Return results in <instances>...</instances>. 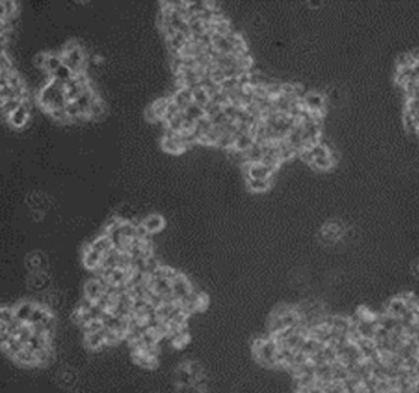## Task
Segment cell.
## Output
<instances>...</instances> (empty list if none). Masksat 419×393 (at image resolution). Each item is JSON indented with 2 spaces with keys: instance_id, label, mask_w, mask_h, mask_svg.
Returning <instances> with one entry per match:
<instances>
[{
  "instance_id": "21",
  "label": "cell",
  "mask_w": 419,
  "mask_h": 393,
  "mask_svg": "<svg viewBox=\"0 0 419 393\" xmlns=\"http://www.w3.org/2000/svg\"><path fill=\"white\" fill-rule=\"evenodd\" d=\"M49 77H51V79L57 80V81H59L61 84H63L64 86H66L67 82L74 78V73H73L67 66L62 64V66L59 67L57 70H54Z\"/></svg>"
},
{
  "instance_id": "40",
  "label": "cell",
  "mask_w": 419,
  "mask_h": 393,
  "mask_svg": "<svg viewBox=\"0 0 419 393\" xmlns=\"http://www.w3.org/2000/svg\"><path fill=\"white\" fill-rule=\"evenodd\" d=\"M145 117H147V119L149 122H158L159 121L158 117H156V114L154 112V109H153V107H152V105H150L149 107H147V109H145Z\"/></svg>"
},
{
  "instance_id": "15",
  "label": "cell",
  "mask_w": 419,
  "mask_h": 393,
  "mask_svg": "<svg viewBox=\"0 0 419 393\" xmlns=\"http://www.w3.org/2000/svg\"><path fill=\"white\" fill-rule=\"evenodd\" d=\"M142 223L144 224V226L148 229L150 234L159 233L160 230H163L164 225H165V220H164V218L160 214L148 215V217L143 219Z\"/></svg>"
},
{
  "instance_id": "30",
  "label": "cell",
  "mask_w": 419,
  "mask_h": 393,
  "mask_svg": "<svg viewBox=\"0 0 419 393\" xmlns=\"http://www.w3.org/2000/svg\"><path fill=\"white\" fill-rule=\"evenodd\" d=\"M103 328H105V324H103V322L101 321V319H92L90 323L85 324L84 327H82V332H83V334L86 335V334H90V333L100 332V330H102Z\"/></svg>"
},
{
  "instance_id": "19",
  "label": "cell",
  "mask_w": 419,
  "mask_h": 393,
  "mask_svg": "<svg viewBox=\"0 0 419 393\" xmlns=\"http://www.w3.org/2000/svg\"><path fill=\"white\" fill-rule=\"evenodd\" d=\"M91 248L95 249V251L100 252L101 254H106L108 251H111L113 248V244L110 240L107 235H100L95 238L92 242H91Z\"/></svg>"
},
{
  "instance_id": "27",
  "label": "cell",
  "mask_w": 419,
  "mask_h": 393,
  "mask_svg": "<svg viewBox=\"0 0 419 393\" xmlns=\"http://www.w3.org/2000/svg\"><path fill=\"white\" fill-rule=\"evenodd\" d=\"M184 113L187 114V116L189 117V118L194 119V121H198V119L202 118V117L205 116V112H204V108L202 107V106L197 105V103L192 102L191 105L187 106L186 108L183 109Z\"/></svg>"
},
{
  "instance_id": "3",
  "label": "cell",
  "mask_w": 419,
  "mask_h": 393,
  "mask_svg": "<svg viewBox=\"0 0 419 393\" xmlns=\"http://www.w3.org/2000/svg\"><path fill=\"white\" fill-rule=\"evenodd\" d=\"M30 109H31V102L30 98L27 100H23L21 106L14 112V113L10 116L9 118V124L12 127V128H23L26 126V123L28 122V118H30Z\"/></svg>"
},
{
  "instance_id": "23",
  "label": "cell",
  "mask_w": 419,
  "mask_h": 393,
  "mask_svg": "<svg viewBox=\"0 0 419 393\" xmlns=\"http://www.w3.org/2000/svg\"><path fill=\"white\" fill-rule=\"evenodd\" d=\"M170 98H166V97H161V98H158V100H155L154 102L152 103V107L154 109L156 117H158L159 121H163L164 117H165L166 112H168V103H170Z\"/></svg>"
},
{
  "instance_id": "26",
  "label": "cell",
  "mask_w": 419,
  "mask_h": 393,
  "mask_svg": "<svg viewBox=\"0 0 419 393\" xmlns=\"http://www.w3.org/2000/svg\"><path fill=\"white\" fill-rule=\"evenodd\" d=\"M187 22H188L189 28H191L192 35H203L204 32H207L205 23L203 22L202 20H200L199 17L197 16V15L189 17V19L187 20Z\"/></svg>"
},
{
  "instance_id": "33",
  "label": "cell",
  "mask_w": 419,
  "mask_h": 393,
  "mask_svg": "<svg viewBox=\"0 0 419 393\" xmlns=\"http://www.w3.org/2000/svg\"><path fill=\"white\" fill-rule=\"evenodd\" d=\"M223 111V106L219 105V103H215L213 102L212 100L209 101V102L207 103V105L204 106V112H205V116L208 117V118H212V117H214L215 114L220 113V112Z\"/></svg>"
},
{
  "instance_id": "8",
  "label": "cell",
  "mask_w": 419,
  "mask_h": 393,
  "mask_svg": "<svg viewBox=\"0 0 419 393\" xmlns=\"http://www.w3.org/2000/svg\"><path fill=\"white\" fill-rule=\"evenodd\" d=\"M103 294V286L101 284V282L96 278H92V279L87 280L86 284L84 286V295L87 296L88 299H91L92 301H97L98 299L101 298V295Z\"/></svg>"
},
{
  "instance_id": "7",
  "label": "cell",
  "mask_w": 419,
  "mask_h": 393,
  "mask_svg": "<svg viewBox=\"0 0 419 393\" xmlns=\"http://www.w3.org/2000/svg\"><path fill=\"white\" fill-rule=\"evenodd\" d=\"M385 309H386V311L389 312V314H394V316H396L400 318V317H402L403 314H406V312H408L410 309L407 305V303L405 301V299L402 298V296H397V298H394L391 299V300L389 301V304H387L386 306H385Z\"/></svg>"
},
{
  "instance_id": "29",
  "label": "cell",
  "mask_w": 419,
  "mask_h": 393,
  "mask_svg": "<svg viewBox=\"0 0 419 393\" xmlns=\"http://www.w3.org/2000/svg\"><path fill=\"white\" fill-rule=\"evenodd\" d=\"M121 231L124 238H134L137 237V225L133 221H122L121 224Z\"/></svg>"
},
{
  "instance_id": "14",
  "label": "cell",
  "mask_w": 419,
  "mask_h": 393,
  "mask_svg": "<svg viewBox=\"0 0 419 393\" xmlns=\"http://www.w3.org/2000/svg\"><path fill=\"white\" fill-rule=\"evenodd\" d=\"M14 361L22 366H38L36 353L28 349L27 347H25V349H22L20 353H17V355L14 358Z\"/></svg>"
},
{
  "instance_id": "39",
  "label": "cell",
  "mask_w": 419,
  "mask_h": 393,
  "mask_svg": "<svg viewBox=\"0 0 419 393\" xmlns=\"http://www.w3.org/2000/svg\"><path fill=\"white\" fill-rule=\"evenodd\" d=\"M210 121H212L213 126H224V124H226L229 121H231V119H229L228 117H226V114L221 111L220 113L215 114L214 117H212Z\"/></svg>"
},
{
  "instance_id": "28",
  "label": "cell",
  "mask_w": 419,
  "mask_h": 393,
  "mask_svg": "<svg viewBox=\"0 0 419 393\" xmlns=\"http://www.w3.org/2000/svg\"><path fill=\"white\" fill-rule=\"evenodd\" d=\"M234 145H235V137L229 134V133H224V134L220 135L219 139H218L215 147L220 148V149L230 150L234 149Z\"/></svg>"
},
{
  "instance_id": "20",
  "label": "cell",
  "mask_w": 419,
  "mask_h": 393,
  "mask_svg": "<svg viewBox=\"0 0 419 393\" xmlns=\"http://www.w3.org/2000/svg\"><path fill=\"white\" fill-rule=\"evenodd\" d=\"M253 143H254L253 135H252L251 133H245V134H240V135H238V137H235V145H234V149L245 153L246 150H249L250 148L253 145Z\"/></svg>"
},
{
  "instance_id": "16",
  "label": "cell",
  "mask_w": 419,
  "mask_h": 393,
  "mask_svg": "<svg viewBox=\"0 0 419 393\" xmlns=\"http://www.w3.org/2000/svg\"><path fill=\"white\" fill-rule=\"evenodd\" d=\"M160 144H161V148H163L165 152H168L170 154H181V153H183L184 150H186V148L182 145V143L179 142V139L177 138V135L175 138L163 137Z\"/></svg>"
},
{
  "instance_id": "17",
  "label": "cell",
  "mask_w": 419,
  "mask_h": 393,
  "mask_svg": "<svg viewBox=\"0 0 419 393\" xmlns=\"http://www.w3.org/2000/svg\"><path fill=\"white\" fill-rule=\"evenodd\" d=\"M246 186L247 188L254 193H263L268 191L272 186V179H257L246 177Z\"/></svg>"
},
{
  "instance_id": "9",
  "label": "cell",
  "mask_w": 419,
  "mask_h": 393,
  "mask_svg": "<svg viewBox=\"0 0 419 393\" xmlns=\"http://www.w3.org/2000/svg\"><path fill=\"white\" fill-rule=\"evenodd\" d=\"M172 101L178 106L179 108L183 111L188 105L193 102V97H192V90L187 87L177 88L176 92L172 95Z\"/></svg>"
},
{
  "instance_id": "36",
  "label": "cell",
  "mask_w": 419,
  "mask_h": 393,
  "mask_svg": "<svg viewBox=\"0 0 419 393\" xmlns=\"http://www.w3.org/2000/svg\"><path fill=\"white\" fill-rule=\"evenodd\" d=\"M47 57H48V52H40V53H37L33 57V64H35V67L37 68V69H44Z\"/></svg>"
},
{
  "instance_id": "25",
  "label": "cell",
  "mask_w": 419,
  "mask_h": 393,
  "mask_svg": "<svg viewBox=\"0 0 419 393\" xmlns=\"http://www.w3.org/2000/svg\"><path fill=\"white\" fill-rule=\"evenodd\" d=\"M335 163L333 162L332 157H331V153H330L329 156H325V157H319V158H315L314 161H312V163L310 166L314 168H316V170L319 171H327L330 170V168L333 167Z\"/></svg>"
},
{
  "instance_id": "38",
  "label": "cell",
  "mask_w": 419,
  "mask_h": 393,
  "mask_svg": "<svg viewBox=\"0 0 419 393\" xmlns=\"http://www.w3.org/2000/svg\"><path fill=\"white\" fill-rule=\"evenodd\" d=\"M93 304H95V301H92L91 299H88L87 296L84 295V296H83L82 300L78 303V305H77V307H75V309L80 310V311H88V310H90L91 307L93 306Z\"/></svg>"
},
{
  "instance_id": "6",
  "label": "cell",
  "mask_w": 419,
  "mask_h": 393,
  "mask_svg": "<svg viewBox=\"0 0 419 393\" xmlns=\"http://www.w3.org/2000/svg\"><path fill=\"white\" fill-rule=\"evenodd\" d=\"M105 329V328H103ZM100 330V332L96 333H90V334L84 335V342L86 344V347L90 348L92 350H101L106 347H110V345L106 343L105 338V332Z\"/></svg>"
},
{
  "instance_id": "22",
  "label": "cell",
  "mask_w": 419,
  "mask_h": 393,
  "mask_svg": "<svg viewBox=\"0 0 419 393\" xmlns=\"http://www.w3.org/2000/svg\"><path fill=\"white\" fill-rule=\"evenodd\" d=\"M133 360L138 364V365L143 366L147 369H154L158 365V359L156 356H150L148 354L138 351V353L133 354Z\"/></svg>"
},
{
  "instance_id": "32",
  "label": "cell",
  "mask_w": 419,
  "mask_h": 393,
  "mask_svg": "<svg viewBox=\"0 0 419 393\" xmlns=\"http://www.w3.org/2000/svg\"><path fill=\"white\" fill-rule=\"evenodd\" d=\"M187 369H188L189 372L192 374L193 381L204 375V369H203V366L200 365L199 363H197V361H187Z\"/></svg>"
},
{
  "instance_id": "12",
  "label": "cell",
  "mask_w": 419,
  "mask_h": 393,
  "mask_svg": "<svg viewBox=\"0 0 419 393\" xmlns=\"http://www.w3.org/2000/svg\"><path fill=\"white\" fill-rule=\"evenodd\" d=\"M264 156L263 147L259 143H253L249 150L245 152V163H259L262 162V158ZM244 163V165H245Z\"/></svg>"
},
{
  "instance_id": "5",
  "label": "cell",
  "mask_w": 419,
  "mask_h": 393,
  "mask_svg": "<svg viewBox=\"0 0 419 393\" xmlns=\"http://www.w3.org/2000/svg\"><path fill=\"white\" fill-rule=\"evenodd\" d=\"M171 283H172V294L175 295L177 301H179L184 296L188 295L192 289H193V285L191 284L188 278L186 275L181 274V273Z\"/></svg>"
},
{
  "instance_id": "31",
  "label": "cell",
  "mask_w": 419,
  "mask_h": 393,
  "mask_svg": "<svg viewBox=\"0 0 419 393\" xmlns=\"http://www.w3.org/2000/svg\"><path fill=\"white\" fill-rule=\"evenodd\" d=\"M15 319V310L14 307L1 306L0 309V321L5 322V323H10Z\"/></svg>"
},
{
  "instance_id": "2",
  "label": "cell",
  "mask_w": 419,
  "mask_h": 393,
  "mask_svg": "<svg viewBox=\"0 0 419 393\" xmlns=\"http://www.w3.org/2000/svg\"><path fill=\"white\" fill-rule=\"evenodd\" d=\"M301 102H303L304 107L308 109L309 112L322 114L325 106H326V98H325V96L322 95L321 92H319V91L310 90L306 91L305 95L303 96Z\"/></svg>"
},
{
  "instance_id": "11",
  "label": "cell",
  "mask_w": 419,
  "mask_h": 393,
  "mask_svg": "<svg viewBox=\"0 0 419 393\" xmlns=\"http://www.w3.org/2000/svg\"><path fill=\"white\" fill-rule=\"evenodd\" d=\"M36 305H37V304L31 303V301H23V303L16 305L14 307L15 318L23 322V323H27L28 319H30V317H31V314H32L33 309H35Z\"/></svg>"
},
{
  "instance_id": "1",
  "label": "cell",
  "mask_w": 419,
  "mask_h": 393,
  "mask_svg": "<svg viewBox=\"0 0 419 393\" xmlns=\"http://www.w3.org/2000/svg\"><path fill=\"white\" fill-rule=\"evenodd\" d=\"M278 350L279 345L274 337L258 338L252 344V351L256 356L257 363L265 368H278Z\"/></svg>"
},
{
  "instance_id": "24",
  "label": "cell",
  "mask_w": 419,
  "mask_h": 393,
  "mask_svg": "<svg viewBox=\"0 0 419 393\" xmlns=\"http://www.w3.org/2000/svg\"><path fill=\"white\" fill-rule=\"evenodd\" d=\"M192 97H193V102L202 106L203 108H204V106L210 101V96L208 95L207 90L203 88L202 86L196 87L194 90H192Z\"/></svg>"
},
{
  "instance_id": "18",
  "label": "cell",
  "mask_w": 419,
  "mask_h": 393,
  "mask_svg": "<svg viewBox=\"0 0 419 393\" xmlns=\"http://www.w3.org/2000/svg\"><path fill=\"white\" fill-rule=\"evenodd\" d=\"M63 64V59H62V52L57 53V52H48V57H47L46 66H44V72L47 75H51L54 70L58 69L59 67Z\"/></svg>"
},
{
  "instance_id": "13",
  "label": "cell",
  "mask_w": 419,
  "mask_h": 393,
  "mask_svg": "<svg viewBox=\"0 0 419 393\" xmlns=\"http://www.w3.org/2000/svg\"><path fill=\"white\" fill-rule=\"evenodd\" d=\"M87 114L92 121H98V119H102V117H105L106 105L98 95H96L95 98H93L92 103H91L90 108H88Z\"/></svg>"
},
{
  "instance_id": "35",
  "label": "cell",
  "mask_w": 419,
  "mask_h": 393,
  "mask_svg": "<svg viewBox=\"0 0 419 393\" xmlns=\"http://www.w3.org/2000/svg\"><path fill=\"white\" fill-rule=\"evenodd\" d=\"M32 329H31V326L28 323H25L23 324V327L21 328V330H20V334H19V339L21 340L23 344H27L28 340L31 339V337H32Z\"/></svg>"
},
{
  "instance_id": "34",
  "label": "cell",
  "mask_w": 419,
  "mask_h": 393,
  "mask_svg": "<svg viewBox=\"0 0 419 393\" xmlns=\"http://www.w3.org/2000/svg\"><path fill=\"white\" fill-rule=\"evenodd\" d=\"M241 107H238V106L233 105V103H226V105L223 106V112L226 114L229 119L236 122V116H238L239 109Z\"/></svg>"
},
{
  "instance_id": "37",
  "label": "cell",
  "mask_w": 419,
  "mask_h": 393,
  "mask_svg": "<svg viewBox=\"0 0 419 393\" xmlns=\"http://www.w3.org/2000/svg\"><path fill=\"white\" fill-rule=\"evenodd\" d=\"M159 267H160V263H159L158 258H156L154 254H153L152 257H149V258H147V274L148 275H152Z\"/></svg>"
},
{
  "instance_id": "4",
  "label": "cell",
  "mask_w": 419,
  "mask_h": 393,
  "mask_svg": "<svg viewBox=\"0 0 419 393\" xmlns=\"http://www.w3.org/2000/svg\"><path fill=\"white\" fill-rule=\"evenodd\" d=\"M245 170H246V177H251V178L257 179H272L273 175L275 173V170L268 167L263 165L262 162L259 163H245Z\"/></svg>"
},
{
  "instance_id": "10",
  "label": "cell",
  "mask_w": 419,
  "mask_h": 393,
  "mask_svg": "<svg viewBox=\"0 0 419 393\" xmlns=\"http://www.w3.org/2000/svg\"><path fill=\"white\" fill-rule=\"evenodd\" d=\"M103 254H101L100 252L95 251V249L90 248L87 252H85L84 254H82V261L83 264L90 270H95L96 268L100 267L101 263H102Z\"/></svg>"
}]
</instances>
